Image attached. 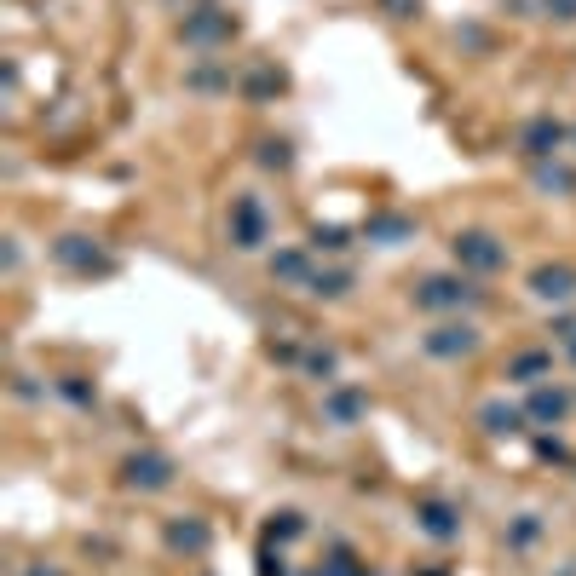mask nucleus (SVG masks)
Here are the masks:
<instances>
[{"instance_id":"nucleus-1","label":"nucleus","mask_w":576,"mask_h":576,"mask_svg":"<svg viewBox=\"0 0 576 576\" xmlns=\"http://www.w3.org/2000/svg\"><path fill=\"white\" fill-rule=\"evenodd\" d=\"M531 288H536V300H571V294H576V271L571 266H542L531 277Z\"/></svg>"},{"instance_id":"nucleus-2","label":"nucleus","mask_w":576,"mask_h":576,"mask_svg":"<svg viewBox=\"0 0 576 576\" xmlns=\"http://www.w3.org/2000/svg\"><path fill=\"white\" fill-rule=\"evenodd\" d=\"M167 478H174V473H167L162 456H133L127 461V485H138V490H162Z\"/></svg>"},{"instance_id":"nucleus-3","label":"nucleus","mask_w":576,"mask_h":576,"mask_svg":"<svg viewBox=\"0 0 576 576\" xmlns=\"http://www.w3.org/2000/svg\"><path fill=\"white\" fill-rule=\"evenodd\" d=\"M473 340H478V335L461 323V329H439V335L427 340V352H432V357H456V352H473Z\"/></svg>"},{"instance_id":"nucleus-4","label":"nucleus","mask_w":576,"mask_h":576,"mask_svg":"<svg viewBox=\"0 0 576 576\" xmlns=\"http://www.w3.org/2000/svg\"><path fill=\"white\" fill-rule=\"evenodd\" d=\"M456 254H461V260H473V266H485V271L502 266V248H490V237H461V242H456Z\"/></svg>"},{"instance_id":"nucleus-5","label":"nucleus","mask_w":576,"mask_h":576,"mask_svg":"<svg viewBox=\"0 0 576 576\" xmlns=\"http://www.w3.org/2000/svg\"><path fill=\"white\" fill-rule=\"evenodd\" d=\"M467 300V283H449V277H432L421 288V306H461Z\"/></svg>"},{"instance_id":"nucleus-6","label":"nucleus","mask_w":576,"mask_h":576,"mask_svg":"<svg viewBox=\"0 0 576 576\" xmlns=\"http://www.w3.org/2000/svg\"><path fill=\"white\" fill-rule=\"evenodd\" d=\"M237 237H242V248H260V208H254V202L237 208Z\"/></svg>"},{"instance_id":"nucleus-7","label":"nucleus","mask_w":576,"mask_h":576,"mask_svg":"<svg viewBox=\"0 0 576 576\" xmlns=\"http://www.w3.org/2000/svg\"><path fill=\"white\" fill-rule=\"evenodd\" d=\"M421 524H427L432 536H456V524H449V507H439V502L421 507Z\"/></svg>"},{"instance_id":"nucleus-8","label":"nucleus","mask_w":576,"mask_h":576,"mask_svg":"<svg viewBox=\"0 0 576 576\" xmlns=\"http://www.w3.org/2000/svg\"><path fill=\"white\" fill-rule=\"evenodd\" d=\"M531 145H536V156H548V145H559V127H548V121L531 127Z\"/></svg>"},{"instance_id":"nucleus-9","label":"nucleus","mask_w":576,"mask_h":576,"mask_svg":"<svg viewBox=\"0 0 576 576\" xmlns=\"http://www.w3.org/2000/svg\"><path fill=\"white\" fill-rule=\"evenodd\" d=\"M485 421H490V432H507L519 415H513V410H485Z\"/></svg>"},{"instance_id":"nucleus-10","label":"nucleus","mask_w":576,"mask_h":576,"mask_svg":"<svg viewBox=\"0 0 576 576\" xmlns=\"http://www.w3.org/2000/svg\"><path fill=\"white\" fill-rule=\"evenodd\" d=\"M559 410H565V398H548V392L536 398V415H559Z\"/></svg>"},{"instance_id":"nucleus-11","label":"nucleus","mask_w":576,"mask_h":576,"mask_svg":"<svg viewBox=\"0 0 576 576\" xmlns=\"http://www.w3.org/2000/svg\"><path fill=\"white\" fill-rule=\"evenodd\" d=\"M548 12L553 18H576V0H548Z\"/></svg>"},{"instance_id":"nucleus-12","label":"nucleus","mask_w":576,"mask_h":576,"mask_svg":"<svg viewBox=\"0 0 576 576\" xmlns=\"http://www.w3.org/2000/svg\"><path fill=\"white\" fill-rule=\"evenodd\" d=\"M329 576H364V571H329Z\"/></svg>"},{"instance_id":"nucleus-13","label":"nucleus","mask_w":576,"mask_h":576,"mask_svg":"<svg viewBox=\"0 0 576 576\" xmlns=\"http://www.w3.org/2000/svg\"><path fill=\"white\" fill-rule=\"evenodd\" d=\"M35 576H58V571H35Z\"/></svg>"}]
</instances>
